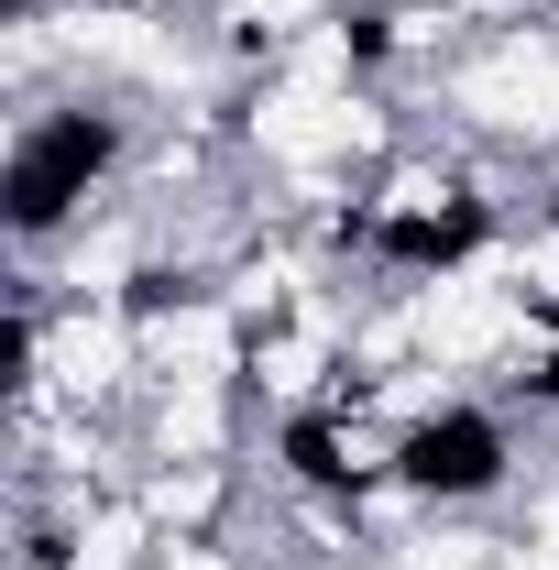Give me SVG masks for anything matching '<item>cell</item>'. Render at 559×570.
Returning <instances> with one entry per match:
<instances>
[{
    "instance_id": "1",
    "label": "cell",
    "mask_w": 559,
    "mask_h": 570,
    "mask_svg": "<svg viewBox=\"0 0 559 570\" xmlns=\"http://www.w3.org/2000/svg\"><path fill=\"white\" fill-rule=\"evenodd\" d=\"M428 341L439 352H483V341H504V307H493V264H472V275L450 285L439 307H428Z\"/></svg>"
},
{
    "instance_id": "2",
    "label": "cell",
    "mask_w": 559,
    "mask_h": 570,
    "mask_svg": "<svg viewBox=\"0 0 559 570\" xmlns=\"http://www.w3.org/2000/svg\"><path fill=\"white\" fill-rule=\"evenodd\" d=\"M45 362H56V384L99 395V384H121V330H110V318H67V330L45 341Z\"/></svg>"
},
{
    "instance_id": "3",
    "label": "cell",
    "mask_w": 559,
    "mask_h": 570,
    "mask_svg": "<svg viewBox=\"0 0 559 570\" xmlns=\"http://www.w3.org/2000/svg\"><path fill=\"white\" fill-rule=\"evenodd\" d=\"M483 121H559V77L549 67H493V77H472L461 88Z\"/></svg>"
},
{
    "instance_id": "4",
    "label": "cell",
    "mask_w": 559,
    "mask_h": 570,
    "mask_svg": "<svg viewBox=\"0 0 559 570\" xmlns=\"http://www.w3.org/2000/svg\"><path fill=\"white\" fill-rule=\"evenodd\" d=\"M165 362H187V384L231 373V318H219V307H187V318H165Z\"/></svg>"
},
{
    "instance_id": "5",
    "label": "cell",
    "mask_w": 559,
    "mask_h": 570,
    "mask_svg": "<svg viewBox=\"0 0 559 570\" xmlns=\"http://www.w3.org/2000/svg\"><path fill=\"white\" fill-rule=\"evenodd\" d=\"M209 439H219V406H209V384H187L165 406V450H209Z\"/></svg>"
},
{
    "instance_id": "6",
    "label": "cell",
    "mask_w": 559,
    "mask_h": 570,
    "mask_svg": "<svg viewBox=\"0 0 559 570\" xmlns=\"http://www.w3.org/2000/svg\"><path fill=\"white\" fill-rule=\"evenodd\" d=\"M133 538H143L133 515H99V527L77 538V570H121V560H133Z\"/></svg>"
},
{
    "instance_id": "7",
    "label": "cell",
    "mask_w": 559,
    "mask_h": 570,
    "mask_svg": "<svg viewBox=\"0 0 559 570\" xmlns=\"http://www.w3.org/2000/svg\"><path fill=\"white\" fill-rule=\"evenodd\" d=\"M264 384H275V395H296V384H318V352H307V341H285V352L264 362Z\"/></svg>"
},
{
    "instance_id": "8",
    "label": "cell",
    "mask_w": 559,
    "mask_h": 570,
    "mask_svg": "<svg viewBox=\"0 0 559 570\" xmlns=\"http://www.w3.org/2000/svg\"><path fill=\"white\" fill-rule=\"evenodd\" d=\"M165 515H209V472H176L165 483Z\"/></svg>"
},
{
    "instance_id": "9",
    "label": "cell",
    "mask_w": 559,
    "mask_h": 570,
    "mask_svg": "<svg viewBox=\"0 0 559 570\" xmlns=\"http://www.w3.org/2000/svg\"><path fill=\"white\" fill-rule=\"evenodd\" d=\"M406 570H472V538H428V549H418Z\"/></svg>"
},
{
    "instance_id": "10",
    "label": "cell",
    "mask_w": 559,
    "mask_h": 570,
    "mask_svg": "<svg viewBox=\"0 0 559 570\" xmlns=\"http://www.w3.org/2000/svg\"><path fill=\"white\" fill-rule=\"evenodd\" d=\"M176 570H219V560H198V549H176Z\"/></svg>"
}]
</instances>
